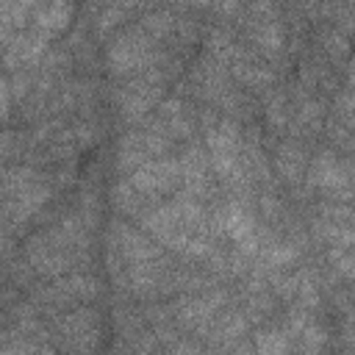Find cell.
Segmentation results:
<instances>
[{
  "label": "cell",
  "mask_w": 355,
  "mask_h": 355,
  "mask_svg": "<svg viewBox=\"0 0 355 355\" xmlns=\"http://www.w3.org/2000/svg\"><path fill=\"white\" fill-rule=\"evenodd\" d=\"M155 42L141 31V25L136 28H125L111 44H108V67L114 75H141L147 67H153L161 55L153 47Z\"/></svg>",
  "instance_id": "1"
},
{
  "label": "cell",
  "mask_w": 355,
  "mask_h": 355,
  "mask_svg": "<svg viewBox=\"0 0 355 355\" xmlns=\"http://www.w3.org/2000/svg\"><path fill=\"white\" fill-rule=\"evenodd\" d=\"M141 194L147 197H161L166 191H175L178 186H183V175H180V161L178 158H155L150 164H144L141 169H136L128 178Z\"/></svg>",
  "instance_id": "2"
},
{
  "label": "cell",
  "mask_w": 355,
  "mask_h": 355,
  "mask_svg": "<svg viewBox=\"0 0 355 355\" xmlns=\"http://www.w3.org/2000/svg\"><path fill=\"white\" fill-rule=\"evenodd\" d=\"M158 97H161V86H153V83H147L139 75L130 78V83H125L119 89V94H116L122 119L125 122H144L147 111L158 103Z\"/></svg>",
  "instance_id": "3"
},
{
  "label": "cell",
  "mask_w": 355,
  "mask_h": 355,
  "mask_svg": "<svg viewBox=\"0 0 355 355\" xmlns=\"http://www.w3.org/2000/svg\"><path fill=\"white\" fill-rule=\"evenodd\" d=\"M250 36H252V44L258 53H263L266 58H277L283 53V44H286V28L283 22L269 14L263 19H252L250 22Z\"/></svg>",
  "instance_id": "4"
},
{
  "label": "cell",
  "mask_w": 355,
  "mask_h": 355,
  "mask_svg": "<svg viewBox=\"0 0 355 355\" xmlns=\"http://www.w3.org/2000/svg\"><path fill=\"white\" fill-rule=\"evenodd\" d=\"M72 11H75V8H72L69 3H36L33 17H31L33 31H39V33L47 36V39H53L55 33H61V31L69 25Z\"/></svg>",
  "instance_id": "5"
},
{
  "label": "cell",
  "mask_w": 355,
  "mask_h": 355,
  "mask_svg": "<svg viewBox=\"0 0 355 355\" xmlns=\"http://www.w3.org/2000/svg\"><path fill=\"white\" fill-rule=\"evenodd\" d=\"M308 155H305V147L300 141H286L277 147V155H275V169L277 175L286 180V183H300L305 175H308Z\"/></svg>",
  "instance_id": "6"
},
{
  "label": "cell",
  "mask_w": 355,
  "mask_h": 355,
  "mask_svg": "<svg viewBox=\"0 0 355 355\" xmlns=\"http://www.w3.org/2000/svg\"><path fill=\"white\" fill-rule=\"evenodd\" d=\"M111 202H114V208L119 211V214H125V216H141L150 205V200H147V194H141L128 178H122L116 186H114V191H111Z\"/></svg>",
  "instance_id": "7"
},
{
  "label": "cell",
  "mask_w": 355,
  "mask_h": 355,
  "mask_svg": "<svg viewBox=\"0 0 355 355\" xmlns=\"http://www.w3.org/2000/svg\"><path fill=\"white\" fill-rule=\"evenodd\" d=\"M255 352L258 355H288L291 338L283 330H261L255 333Z\"/></svg>",
  "instance_id": "8"
},
{
  "label": "cell",
  "mask_w": 355,
  "mask_h": 355,
  "mask_svg": "<svg viewBox=\"0 0 355 355\" xmlns=\"http://www.w3.org/2000/svg\"><path fill=\"white\" fill-rule=\"evenodd\" d=\"M322 44H324V53H327L333 61H344V58L352 53L349 36H347L341 28H324V31H322Z\"/></svg>",
  "instance_id": "9"
},
{
  "label": "cell",
  "mask_w": 355,
  "mask_h": 355,
  "mask_svg": "<svg viewBox=\"0 0 355 355\" xmlns=\"http://www.w3.org/2000/svg\"><path fill=\"white\" fill-rule=\"evenodd\" d=\"M67 286H69L72 297L80 300V302H92V300L100 297V280L92 277V275H83V272L67 275Z\"/></svg>",
  "instance_id": "10"
},
{
  "label": "cell",
  "mask_w": 355,
  "mask_h": 355,
  "mask_svg": "<svg viewBox=\"0 0 355 355\" xmlns=\"http://www.w3.org/2000/svg\"><path fill=\"white\" fill-rule=\"evenodd\" d=\"M297 344H300L302 355H319V352L324 349V344H327V333H324L322 324L311 322V324L297 336Z\"/></svg>",
  "instance_id": "11"
},
{
  "label": "cell",
  "mask_w": 355,
  "mask_h": 355,
  "mask_svg": "<svg viewBox=\"0 0 355 355\" xmlns=\"http://www.w3.org/2000/svg\"><path fill=\"white\" fill-rule=\"evenodd\" d=\"M297 302L305 311H313L319 305V286L311 280L308 272H300V288H297Z\"/></svg>",
  "instance_id": "12"
},
{
  "label": "cell",
  "mask_w": 355,
  "mask_h": 355,
  "mask_svg": "<svg viewBox=\"0 0 355 355\" xmlns=\"http://www.w3.org/2000/svg\"><path fill=\"white\" fill-rule=\"evenodd\" d=\"M311 322H313L311 311H305V308H294V311H288L286 319H283V333H286L288 338H297Z\"/></svg>",
  "instance_id": "13"
},
{
  "label": "cell",
  "mask_w": 355,
  "mask_h": 355,
  "mask_svg": "<svg viewBox=\"0 0 355 355\" xmlns=\"http://www.w3.org/2000/svg\"><path fill=\"white\" fill-rule=\"evenodd\" d=\"M166 355H200V344L191 338H178L172 347H166Z\"/></svg>",
  "instance_id": "14"
},
{
  "label": "cell",
  "mask_w": 355,
  "mask_h": 355,
  "mask_svg": "<svg viewBox=\"0 0 355 355\" xmlns=\"http://www.w3.org/2000/svg\"><path fill=\"white\" fill-rule=\"evenodd\" d=\"M230 355H258V352H255V344H250V341H236V344L230 347Z\"/></svg>",
  "instance_id": "15"
}]
</instances>
